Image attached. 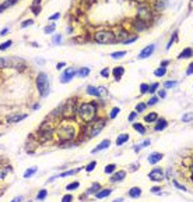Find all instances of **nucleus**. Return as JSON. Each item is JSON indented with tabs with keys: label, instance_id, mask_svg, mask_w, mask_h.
<instances>
[{
	"label": "nucleus",
	"instance_id": "17",
	"mask_svg": "<svg viewBox=\"0 0 193 202\" xmlns=\"http://www.w3.org/2000/svg\"><path fill=\"white\" fill-rule=\"evenodd\" d=\"M123 73H125V68H123V67H115V68H113V77H115L116 81L120 80V77L123 75Z\"/></svg>",
	"mask_w": 193,
	"mask_h": 202
},
{
	"label": "nucleus",
	"instance_id": "52",
	"mask_svg": "<svg viewBox=\"0 0 193 202\" xmlns=\"http://www.w3.org/2000/svg\"><path fill=\"white\" fill-rule=\"evenodd\" d=\"M136 116H137V113H132L130 116H129V120H130V121H133V120L136 119Z\"/></svg>",
	"mask_w": 193,
	"mask_h": 202
},
{
	"label": "nucleus",
	"instance_id": "12",
	"mask_svg": "<svg viewBox=\"0 0 193 202\" xmlns=\"http://www.w3.org/2000/svg\"><path fill=\"white\" fill-rule=\"evenodd\" d=\"M154 49H155V46L154 45H150V46H147L144 50L139 55V59H146V57H148V56H151L153 55V52H154Z\"/></svg>",
	"mask_w": 193,
	"mask_h": 202
},
{
	"label": "nucleus",
	"instance_id": "45",
	"mask_svg": "<svg viewBox=\"0 0 193 202\" xmlns=\"http://www.w3.org/2000/svg\"><path fill=\"white\" fill-rule=\"evenodd\" d=\"M62 42V36L60 35H55L53 36V43H60Z\"/></svg>",
	"mask_w": 193,
	"mask_h": 202
},
{
	"label": "nucleus",
	"instance_id": "50",
	"mask_svg": "<svg viewBox=\"0 0 193 202\" xmlns=\"http://www.w3.org/2000/svg\"><path fill=\"white\" fill-rule=\"evenodd\" d=\"M192 73H193V63L190 64V66H189V68H187L186 74H187V75H190V74H192Z\"/></svg>",
	"mask_w": 193,
	"mask_h": 202
},
{
	"label": "nucleus",
	"instance_id": "6",
	"mask_svg": "<svg viewBox=\"0 0 193 202\" xmlns=\"http://www.w3.org/2000/svg\"><path fill=\"white\" fill-rule=\"evenodd\" d=\"M76 135V131L71 126H63L58 130V137L60 141H70Z\"/></svg>",
	"mask_w": 193,
	"mask_h": 202
},
{
	"label": "nucleus",
	"instance_id": "14",
	"mask_svg": "<svg viewBox=\"0 0 193 202\" xmlns=\"http://www.w3.org/2000/svg\"><path fill=\"white\" fill-rule=\"evenodd\" d=\"M27 114L25 113H21V114H11V116H8L7 117V121L8 123H17V121L23 120V119H25Z\"/></svg>",
	"mask_w": 193,
	"mask_h": 202
},
{
	"label": "nucleus",
	"instance_id": "10",
	"mask_svg": "<svg viewBox=\"0 0 193 202\" xmlns=\"http://www.w3.org/2000/svg\"><path fill=\"white\" fill-rule=\"evenodd\" d=\"M137 15H139V18H142L143 21H148L150 17H151L150 10H148L147 7H140V8H139V13H137Z\"/></svg>",
	"mask_w": 193,
	"mask_h": 202
},
{
	"label": "nucleus",
	"instance_id": "34",
	"mask_svg": "<svg viewBox=\"0 0 193 202\" xmlns=\"http://www.w3.org/2000/svg\"><path fill=\"white\" fill-rule=\"evenodd\" d=\"M157 88H158V84H157V82H154V84H151V85L148 87V92H150V94H154Z\"/></svg>",
	"mask_w": 193,
	"mask_h": 202
},
{
	"label": "nucleus",
	"instance_id": "7",
	"mask_svg": "<svg viewBox=\"0 0 193 202\" xmlns=\"http://www.w3.org/2000/svg\"><path fill=\"white\" fill-rule=\"evenodd\" d=\"M74 101H67L66 103L63 105L62 108V113H63L64 117H71L73 114L76 113V108H74Z\"/></svg>",
	"mask_w": 193,
	"mask_h": 202
},
{
	"label": "nucleus",
	"instance_id": "29",
	"mask_svg": "<svg viewBox=\"0 0 193 202\" xmlns=\"http://www.w3.org/2000/svg\"><path fill=\"white\" fill-rule=\"evenodd\" d=\"M46 194H48V191H45V189H41V191H39V194L37 195V199H38V201H42V199L46 196Z\"/></svg>",
	"mask_w": 193,
	"mask_h": 202
},
{
	"label": "nucleus",
	"instance_id": "42",
	"mask_svg": "<svg viewBox=\"0 0 193 202\" xmlns=\"http://www.w3.org/2000/svg\"><path fill=\"white\" fill-rule=\"evenodd\" d=\"M31 24H34V21H32V20H27V21H24V22L21 24V28H25V27H30Z\"/></svg>",
	"mask_w": 193,
	"mask_h": 202
},
{
	"label": "nucleus",
	"instance_id": "41",
	"mask_svg": "<svg viewBox=\"0 0 193 202\" xmlns=\"http://www.w3.org/2000/svg\"><path fill=\"white\" fill-rule=\"evenodd\" d=\"M10 45H11V41H7V42H4V43H1L0 49H1V50H6V49L8 48V46H10Z\"/></svg>",
	"mask_w": 193,
	"mask_h": 202
},
{
	"label": "nucleus",
	"instance_id": "3",
	"mask_svg": "<svg viewBox=\"0 0 193 202\" xmlns=\"http://www.w3.org/2000/svg\"><path fill=\"white\" fill-rule=\"evenodd\" d=\"M105 127V120L104 119H96V120H92L87 124V135L88 137H95L101 133Z\"/></svg>",
	"mask_w": 193,
	"mask_h": 202
},
{
	"label": "nucleus",
	"instance_id": "56",
	"mask_svg": "<svg viewBox=\"0 0 193 202\" xmlns=\"http://www.w3.org/2000/svg\"><path fill=\"white\" fill-rule=\"evenodd\" d=\"M21 199H23L21 196H17V198H14V199H13V201H11V202H20V201H21Z\"/></svg>",
	"mask_w": 193,
	"mask_h": 202
},
{
	"label": "nucleus",
	"instance_id": "31",
	"mask_svg": "<svg viewBox=\"0 0 193 202\" xmlns=\"http://www.w3.org/2000/svg\"><path fill=\"white\" fill-rule=\"evenodd\" d=\"M193 120V113H186L182 116V121H190Z\"/></svg>",
	"mask_w": 193,
	"mask_h": 202
},
{
	"label": "nucleus",
	"instance_id": "15",
	"mask_svg": "<svg viewBox=\"0 0 193 202\" xmlns=\"http://www.w3.org/2000/svg\"><path fill=\"white\" fill-rule=\"evenodd\" d=\"M109 139H105V141H102V142H101V144H99V145L96 146V148H94V149H92V153H95V152H99V151H102V149H106V148H108V146H109Z\"/></svg>",
	"mask_w": 193,
	"mask_h": 202
},
{
	"label": "nucleus",
	"instance_id": "1",
	"mask_svg": "<svg viewBox=\"0 0 193 202\" xmlns=\"http://www.w3.org/2000/svg\"><path fill=\"white\" fill-rule=\"evenodd\" d=\"M179 166H178V170H179V174L182 177L186 178L189 174H193V151L190 155H186L179 160Z\"/></svg>",
	"mask_w": 193,
	"mask_h": 202
},
{
	"label": "nucleus",
	"instance_id": "24",
	"mask_svg": "<svg viewBox=\"0 0 193 202\" xmlns=\"http://www.w3.org/2000/svg\"><path fill=\"white\" fill-rule=\"evenodd\" d=\"M37 170H38L37 167H30V169H28V170H27L25 173H24V177H25V178H28V177H31L32 174H35V173H37Z\"/></svg>",
	"mask_w": 193,
	"mask_h": 202
},
{
	"label": "nucleus",
	"instance_id": "26",
	"mask_svg": "<svg viewBox=\"0 0 193 202\" xmlns=\"http://www.w3.org/2000/svg\"><path fill=\"white\" fill-rule=\"evenodd\" d=\"M81 170V169H76V170H69V171H64V173H62L60 174V177H66V176H73V174H76V173H78V171Z\"/></svg>",
	"mask_w": 193,
	"mask_h": 202
},
{
	"label": "nucleus",
	"instance_id": "47",
	"mask_svg": "<svg viewBox=\"0 0 193 202\" xmlns=\"http://www.w3.org/2000/svg\"><path fill=\"white\" fill-rule=\"evenodd\" d=\"M144 109H146V105H144V103H139L137 108H136V110H137V112H143Z\"/></svg>",
	"mask_w": 193,
	"mask_h": 202
},
{
	"label": "nucleus",
	"instance_id": "8",
	"mask_svg": "<svg viewBox=\"0 0 193 202\" xmlns=\"http://www.w3.org/2000/svg\"><path fill=\"white\" fill-rule=\"evenodd\" d=\"M148 178L151 181H161L164 178V173H162V169L160 167H154L153 170L148 173Z\"/></svg>",
	"mask_w": 193,
	"mask_h": 202
},
{
	"label": "nucleus",
	"instance_id": "16",
	"mask_svg": "<svg viewBox=\"0 0 193 202\" xmlns=\"http://www.w3.org/2000/svg\"><path fill=\"white\" fill-rule=\"evenodd\" d=\"M111 192H112V189L106 188V189H99V192H96L95 196L98 199H101V198H106L108 195H111Z\"/></svg>",
	"mask_w": 193,
	"mask_h": 202
},
{
	"label": "nucleus",
	"instance_id": "39",
	"mask_svg": "<svg viewBox=\"0 0 193 202\" xmlns=\"http://www.w3.org/2000/svg\"><path fill=\"white\" fill-rule=\"evenodd\" d=\"M175 85H176V82L175 81H167L165 84H164L165 88H172V87H175Z\"/></svg>",
	"mask_w": 193,
	"mask_h": 202
},
{
	"label": "nucleus",
	"instance_id": "22",
	"mask_svg": "<svg viewBox=\"0 0 193 202\" xmlns=\"http://www.w3.org/2000/svg\"><path fill=\"white\" fill-rule=\"evenodd\" d=\"M98 189H101V185L98 183H94L92 185H91V188L87 189V195H90V194H94V192H96Z\"/></svg>",
	"mask_w": 193,
	"mask_h": 202
},
{
	"label": "nucleus",
	"instance_id": "38",
	"mask_svg": "<svg viewBox=\"0 0 193 202\" xmlns=\"http://www.w3.org/2000/svg\"><path fill=\"white\" fill-rule=\"evenodd\" d=\"M95 166H96V162H91V163L88 164L87 167H85V170H87V171H92V170H94V167H95Z\"/></svg>",
	"mask_w": 193,
	"mask_h": 202
},
{
	"label": "nucleus",
	"instance_id": "51",
	"mask_svg": "<svg viewBox=\"0 0 193 202\" xmlns=\"http://www.w3.org/2000/svg\"><path fill=\"white\" fill-rule=\"evenodd\" d=\"M101 75H104V77H108V75H109V71H108V70H106V68H104L102 71H101Z\"/></svg>",
	"mask_w": 193,
	"mask_h": 202
},
{
	"label": "nucleus",
	"instance_id": "57",
	"mask_svg": "<svg viewBox=\"0 0 193 202\" xmlns=\"http://www.w3.org/2000/svg\"><path fill=\"white\" fill-rule=\"evenodd\" d=\"M160 96H161V98H165V96H167L165 91H161V92H160Z\"/></svg>",
	"mask_w": 193,
	"mask_h": 202
},
{
	"label": "nucleus",
	"instance_id": "32",
	"mask_svg": "<svg viewBox=\"0 0 193 202\" xmlns=\"http://www.w3.org/2000/svg\"><path fill=\"white\" fill-rule=\"evenodd\" d=\"M126 55V52H115V53H112L111 57H113V59H119V57H122Z\"/></svg>",
	"mask_w": 193,
	"mask_h": 202
},
{
	"label": "nucleus",
	"instance_id": "36",
	"mask_svg": "<svg viewBox=\"0 0 193 202\" xmlns=\"http://www.w3.org/2000/svg\"><path fill=\"white\" fill-rule=\"evenodd\" d=\"M88 73H90V68H81L80 71H78V75L85 77V75H88Z\"/></svg>",
	"mask_w": 193,
	"mask_h": 202
},
{
	"label": "nucleus",
	"instance_id": "43",
	"mask_svg": "<svg viewBox=\"0 0 193 202\" xmlns=\"http://www.w3.org/2000/svg\"><path fill=\"white\" fill-rule=\"evenodd\" d=\"M118 113H119V108L112 109V112H111V117H112V119H113V117H116V116H118Z\"/></svg>",
	"mask_w": 193,
	"mask_h": 202
},
{
	"label": "nucleus",
	"instance_id": "28",
	"mask_svg": "<svg viewBox=\"0 0 193 202\" xmlns=\"http://www.w3.org/2000/svg\"><path fill=\"white\" fill-rule=\"evenodd\" d=\"M87 92H88L90 95H95V96L99 95V94H98V88H94V87H91V85L87 88Z\"/></svg>",
	"mask_w": 193,
	"mask_h": 202
},
{
	"label": "nucleus",
	"instance_id": "11",
	"mask_svg": "<svg viewBox=\"0 0 193 202\" xmlns=\"http://www.w3.org/2000/svg\"><path fill=\"white\" fill-rule=\"evenodd\" d=\"M162 153H160V152H153L150 156H148V163H151V164H155V163H158L161 159H162Z\"/></svg>",
	"mask_w": 193,
	"mask_h": 202
},
{
	"label": "nucleus",
	"instance_id": "2",
	"mask_svg": "<svg viewBox=\"0 0 193 202\" xmlns=\"http://www.w3.org/2000/svg\"><path fill=\"white\" fill-rule=\"evenodd\" d=\"M77 113L84 121H91L95 116V106L92 103H81Z\"/></svg>",
	"mask_w": 193,
	"mask_h": 202
},
{
	"label": "nucleus",
	"instance_id": "13",
	"mask_svg": "<svg viewBox=\"0 0 193 202\" xmlns=\"http://www.w3.org/2000/svg\"><path fill=\"white\" fill-rule=\"evenodd\" d=\"M125 177H126V171H123V170L116 171L115 174L111 177V181H112V183H118V181H122Z\"/></svg>",
	"mask_w": 193,
	"mask_h": 202
},
{
	"label": "nucleus",
	"instance_id": "37",
	"mask_svg": "<svg viewBox=\"0 0 193 202\" xmlns=\"http://www.w3.org/2000/svg\"><path fill=\"white\" fill-rule=\"evenodd\" d=\"M78 185H80V184H78V183H71V184H69V185H67L66 188L69 189V191H71V189H76V188H78Z\"/></svg>",
	"mask_w": 193,
	"mask_h": 202
},
{
	"label": "nucleus",
	"instance_id": "44",
	"mask_svg": "<svg viewBox=\"0 0 193 202\" xmlns=\"http://www.w3.org/2000/svg\"><path fill=\"white\" fill-rule=\"evenodd\" d=\"M174 184H175V187H176V188L182 189V191H186V188H185V187H183V185H182V184H179V183H178V181H176V180H174Z\"/></svg>",
	"mask_w": 193,
	"mask_h": 202
},
{
	"label": "nucleus",
	"instance_id": "48",
	"mask_svg": "<svg viewBox=\"0 0 193 202\" xmlns=\"http://www.w3.org/2000/svg\"><path fill=\"white\" fill-rule=\"evenodd\" d=\"M98 94L101 95H106V88H104V87H101V88H98Z\"/></svg>",
	"mask_w": 193,
	"mask_h": 202
},
{
	"label": "nucleus",
	"instance_id": "58",
	"mask_svg": "<svg viewBox=\"0 0 193 202\" xmlns=\"http://www.w3.org/2000/svg\"><path fill=\"white\" fill-rule=\"evenodd\" d=\"M113 202H122V198H116Z\"/></svg>",
	"mask_w": 193,
	"mask_h": 202
},
{
	"label": "nucleus",
	"instance_id": "46",
	"mask_svg": "<svg viewBox=\"0 0 193 202\" xmlns=\"http://www.w3.org/2000/svg\"><path fill=\"white\" fill-rule=\"evenodd\" d=\"M140 89H142V94H146V92H148V85L147 84H142Z\"/></svg>",
	"mask_w": 193,
	"mask_h": 202
},
{
	"label": "nucleus",
	"instance_id": "54",
	"mask_svg": "<svg viewBox=\"0 0 193 202\" xmlns=\"http://www.w3.org/2000/svg\"><path fill=\"white\" fill-rule=\"evenodd\" d=\"M64 66H66V64H64V63H59L58 66H56V68H58V70H60V68H62V67H64Z\"/></svg>",
	"mask_w": 193,
	"mask_h": 202
},
{
	"label": "nucleus",
	"instance_id": "55",
	"mask_svg": "<svg viewBox=\"0 0 193 202\" xmlns=\"http://www.w3.org/2000/svg\"><path fill=\"white\" fill-rule=\"evenodd\" d=\"M151 191H153V192H158L161 189H160V187H154V188H151Z\"/></svg>",
	"mask_w": 193,
	"mask_h": 202
},
{
	"label": "nucleus",
	"instance_id": "9",
	"mask_svg": "<svg viewBox=\"0 0 193 202\" xmlns=\"http://www.w3.org/2000/svg\"><path fill=\"white\" fill-rule=\"evenodd\" d=\"M74 75H76V70H74V68H69V70H66V73L62 75L60 81L63 82V84H66V82H69L70 80H73V77H74Z\"/></svg>",
	"mask_w": 193,
	"mask_h": 202
},
{
	"label": "nucleus",
	"instance_id": "25",
	"mask_svg": "<svg viewBox=\"0 0 193 202\" xmlns=\"http://www.w3.org/2000/svg\"><path fill=\"white\" fill-rule=\"evenodd\" d=\"M133 128H135L136 131H139L140 134H144V133H146V128H144L142 124H139V123H135V124H133Z\"/></svg>",
	"mask_w": 193,
	"mask_h": 202
},
{
	"label": "nucleus",
	"instance_id": "20",
	"mask_svg": "<svg viewBox=\"0 0 193 202\" xmlns=\"http://www.w3.org/2000/svg\"><path fill=\"white\" fill-rule=\"evenodd\" d=\"M165 127H167V120L165 119H160L158 120V124L155 126V131H162Z\"/></svg>",
	"mask_w": 193,
	"mask_h": 202
},
{
	"label": "nucleus",
	"instance_id": "5",
	"mask_svg": "<svg viewBox=\"0 0 193 202\" xmlns=\"http://www.w3.org/2000/svg\"><path fill=\"white\" fill-rule=\"evenodd\" d=\"M94 39L98 43H113L116 42V35L109 31H99L94 35Z\"/></svg>",
	"mask_w": 193,
	"mask_h": 202
},
{
	"label": "nucleus",
	"instance_id": "18",
	"mask_svg": "<svg viewBox=\"0 0 193 202\" xmlns=\"http://www.w3.org/2000/svg\"><path fill=\"white\" fill-rule=\"evenodd\" d=\"M129 195L132 196V198H139V196L142 195V189L139 188V187H133V188L129 191Z\"/></svg>",
	"mask_w": 193,
	"mask_h": 202
},
{
	"label": "nucleus",
	"instance_id": "4",
	"mask_svg": "<svg viewBox=\"0 0 193 202\" xmlns=\"http://www.w3.org/2000/svg\"><path fill=\"white\" fill-rule=\"evenodd\" d=\"M37 87H38L39 94L42 96H46L48 92H49V78L45 73H41L38 77H37Z\"/></svg>",
	"mask_w": 193,
	"mask_h": 202
},
{
	"label": "nucleus",
	"instance_id": "49",
	"mask_svg": "<svg viewBox=\"0 0 193 202\" xmlns=\"http://www.w3.org/2000/svg\"><path fill=\"white\" fill-rule=\"evenodd\" d=\"M155 103H157V98H155V96H154V98H151V99L148 101V103H147V105H148V106H151V105H155Z\"/></svg>",
	"mask_w": 193,
	"mask_h": 202
},
{
	"label": "nucleus",
	"instance_id": "53",
	"mask_svg": "<svg viewBox=\"0 0 193 202\" xmlns=\"http://www.w3.org/2000/svg\"><path fill=\"white\" fill-rule=\"evenodd\" d=\"M59 17H60V14H59V13H56V14H53V15H52V17H51V20H56V18H59Z\"/></svg>",
	"mask_w": 193,
	"mask_h": 202
},
{
	"label": "nucleus",
	"instance_id": "40",
	"mask_svg": "<svg viewBox=\"0 0 193 202\" xmlns=\"http://www.w3.org/2000/svg\"><path fill=\"white\" fill-rule=\"evenodd\" d=\"M73 201V196L70 195V194H67V195H64L63 198H62V202H71Z\"/></svg>",
	"mask_w": 193,
	"mask_h": 202
},
{
	"label": "nucleus",
	"instance_id": "30",
	"mask_svg": "<svg viewBox=\"0 0 193 202\" xmlns=\"http://www.w3.org/2000/svg\"><path fill=\"white\" fill-rule=\"evenodd\" d=\"M115 169H116L115 164H108V166L105 167V173H108V174H109V173H113Z\"/></svg>",
	"mask_w": 193,
	"mask_h": 202
},
{
	"label": "nucleus",
	"instance_id": "35",
	"mask_svg": "<svg viewBox=\"0 0 193 202\" xmlns=\"http://www.w3.org/2000/svg\"><path fill=\"white\" fill-rule=\"evenodd\" d=\"M55 28H56V25H55V24H51L49 27H46V28L44 29V31H45L46 34H52V32L55 31Z\"/></svg>",
	"mask_w": 193,
	"mask_h": 202
},
{
	"label": "nucleus",
	"instance_id": "27",
	"mask_svg": "<svg viewBox=\"0 0 193 202\" xmlns=\"http://www.w3.org/2000/svg\"><path fill=\"white\" fill-rule=\"evenodd\" d=\"M165 73H167V68H165V67H160L158 70H155L154 74H155L157 77H162L164 74H165Z\"/></svg>",
	"mask_w": 193,
	"mask_h": 202
},
{
	"label": "nucleus",
	"instance_id": "33",
	"mask_svg": "<svg viewBox=\"0 0 193 202\" xmlns=\"http://www.w3.org/2000/svg\"><path fill=\"white\" fill-rule=\"evenodd\" d=\"M13 4H14V1H13V0H8V1H6L4 4H1V7H0V10L3 11L4 8H7V7H10V6H13Z\"/></svg>",
	"mask_w": 193,
	"mask_h": 202
},
{
	"label": "nucleus",
	"instance_id": "19",
	"mask_svg": "<svg viewBox=\"0 0 193 202\" xmlns=\"http://www.w3.org/2000/svg\"><path fill=\"white\" fill-rule=\"evenodd\" d=\"M127 139H129V134H120V135L118 137V139H116V145L120 146L122 144H125Z\"/></svg>",
	"mask_w": 193,
	"mask_h": 202
},
{
	"label": "nucleus",
	"instance_id": "21",
	"mask_svg": "<svg viewBox=\"0 0 193 202\" xmlns=\"http://www.w3.org/2000/svg\"><path fill=\"white\" fill-rule=\"evenodd\" d=\"M192 55H193V50L190 48H187V49H185V50L179 55V59H187V57H192Z\"/></svg>",
	"mask_w": 193,
	"mask_h": 202
},
{
	"label": "nucleus",
	"instance_id": "23",
	"mask_svg": "<svg viewBox=\"0 0 193 202\" xmlns=\"http://www.w3.org/2000/svg\"><path fill=\"white\" fill-rule=\"evenodd\" d=\"M157 119H158L157 113H150V114H147V116L144 117V121H147V123H153V121H155Z\"/></svg>",
	"mask_w": 193,
	"mask_h": 202
}]
</instances>
